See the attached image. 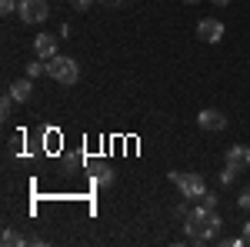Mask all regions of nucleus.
<instances>
[{
    "mask_svg": "<svg viewBox=\"0 0 250 247\" xmlns=\"http://www.w3.org/2000/svg\"><path fill=\"white\" fill-rule=\"evenodd\" d=\"M224 227L220 214L217 210H207V207H193L187 217H184V230L193 244H207V241H217V234Z\"/></svg>",
    "mask_w": 250,
    "mask_h": 247,
    "instance_id": "nucleus-1",
    "label": "nucleus"
},
{
    "mask_svg": "<svg viewBox=\"0 0 250 247\" xmlns=\"http://www.w3.org/2000/svg\"><path fill=\"white\" fill-rule=\"evenodd\" d=\"M170 177V184H177L180 187V197H187V201H204V194H207V184H204V177L193 171H170L167 174Z\"/></svg>",
    "mask_w": 250,
    "mask_h": 247,
    "instance_id": "nucleus-2",
    "label": "nucleus"
},
{
    "mask_svg": "<svg viewBox=\"0 0 250 247\" xmlns=\"http://www.w3.org/2000/svg\"><path fill=\"white\" fill-rule=\"evenodd\" d=\"M47 77H54L57 84L70 87V84H77V80H80V67H77V60H74V57L57 54V57L47 60Z\"/></svg>",
    "mask_w": 250,
    "mask_h": 247,
    "instance_id": "nucleus-3",
    "label": "nucleus"
},
{
    "mask_svg": "<svg viewBox=\"0 0 250 247\" xmlns=\"http://www.w3.org/2000/svg\"><path fill=\"white\" fill-rule=\"evenodd\" d=\"M17 14L23 23H43L50 17V7H47V0H20Z\"/></svg>",
    "mask_w": 250,
    "mask_h": 247,
    "instance_id": "nucleus-4",
    "label": "nucleus"
},
{
    "mask_svg": "<svg viewBox=\"0 0 250 247\" xmlns=\"http://www.w3.org/2000/svg\"><path fill=\"white\" fill-rule=\"evenodd\" d=\"M197 124H200L204 131H213V134L227 131V117L220 114V111H213V107H204V111L197 114Z\"/></svg>",
    "mask_w": 250,
    "mask_h": 247,
    "instance_id": "nucleus-5",
    "label": "nucleus"
},
{
    "mask_svg": "<svg viewBox=\"0 0 250 247\" xmlns=\"http://www.w3.org/2000/svg\"><path fill=\"white\" fill-rule=\"evenodd\" d=\"M197 37L207 40V44H217V40H224V23L217 17H204L197 23Z\"/></svg>",
    "mask_w": 250,
    "mask_h": 247,
    "instance_id": "nucleus-6",
    "label": "nucleus"
},
{
    "mask_svg": "<svg viewBox=\"0 0 250 247\" xmlns=\"http://www.w3.org/2000/svg\"><path fill=\"white\" fill-rule=\"evenodd\" d=\"M34 54H37L40 60L57 57V37H50V34H37V40H34Z\"/></svg>",
    "mask_w": 250,
    "mask_h": 247,
    "instance_id": "nucleus-7",
    "label": "nucleus"
},
{
    "mask_svg": "<svg viewBox=\"0 0 250 247\" xmlns=\"http://www.w3.org/2000/svg\"><path fill=\"white\" fill-rule=\"evenodd\" d=\"M227 164L237 167V171L250 167V147H247V144H233L230 151H227Z\"/></svg>",
    "mask_w": 250,
    "mask_h": 247,
    "instance_id": "nucleus-8",
    "label": "nucleus"
},
{
    "mask_svg": "<svg viewBox=\"0 0 250 247\" xmlns=\"http://www.w3.org/2000/svg\"><path fill=\"white\" fill-rule=\"evenodd\" d=\"M30 94H34V84H30V77H23V80H14V84H10V97H14L17 104L30 100Z\"/></svg>",
    "mask_w": 250,
    "mask_h": 247,
    "instance_id": "nucleus-9",
    "label": "nucleus"
},
{
    "mask_svg": "<svg viewBox=\"0 0 250 247\" xmlns=\"http://www.w3.org/2000/svg\"><path fill=\"white\" fill-rule=\"evenodd\" d=\"M40 74H47V60H30V64H27V77L34 80V77H40Z\"/></svg>",
    "mask_w": 250,
    "mask_h": 247,
    "instance_id": "nucleus-10",
    "label": "nucleus"
},
{
    "mask_svg": "<svg viewBox=\"0 0 250 247\" xmlns=\"http://www.w3.org/2000/svg\"><path fill=\"white\" fill-rule=\"evenodd\" d=\"M94 180L100 184V187H110V184H114V171H110V167H100Z\"/></svg>",
    "mask_w": 250,
    "mask_h": 247,
    "instance_id": "nucleus-11",
    "label": "nucleus"
},
{
    "mask_svg": "<svg viewBox=\"0 0 250 247\" xmlns=\"http://www.w3.org/2000/svg\"><path fill=\"white\" fill-rule=\"evenodd\" d=\"M10 107H14V97H10V90L0 97V117H10Z\"/></svg>",
    "mask_w": 250,
    "mask_h": 247,
    "instance_id": "nucleus-12",
    "label": "nucleus"
},
{
    "mask_svg": "<svg viewBox=\"0 0 250 247\" xmlns=\"http://www.w3.org/2000/svg\"><path fill=\"white\" fill-rule=\"evenodd\" d=\"M3 244L10 247V244H23V237H20L17 230H3Z\"/></svg>",
    "mask_w": 250,
    "mask_h": 247,
    "instance_id": "nucleus-13",
    "label": "nucleus"
},
{
    "mask_svg": "<svg viewBox=\"0 0 250 247\" xmlns=\"http://www.w3.org/2000/svg\"><path fill=\"white\" fill-rule=\"evenodd\" d=\"M237 207H240V210H250V187L240 190V197H237Z\"/></svg>",
    "mask_w": 250,
    "mask_h": 247,
    "instance_id": "nucleus-14",
    "label": "nucleus"
},
{
    "mask_svg": "<svg viewBox=\"0 0 250 247\" xmlns=\"http://www.w3.org/2000/svg\"><path fill=\"white\" fill-rule=\"evenodd\" d=\"M20 7V0H0V14H14Z\"/></svg>",
    "mask_w": 250,
    "mask_h": 247,
    "instance_id": "nucleus-15",
    "label": "nucleus"
},
{
    "mask_svg": "<svg viewBox=\"0 0 250 247\" xmlns=\"http://www.w3.org/2000/svg\"><path fill=\"white\" fill-rule=\"evenodd\" d=\"M233 177H237V167L227 164V171H220V184H233Z\"/></svg>",
    "mask_w": 250,
    "mask_h": 247,
    "instance_id": "nucleus-16",
    "label": "nucleus"
},
{
    "mask_svg": "<svg viewBox=\"0 0 250 247\" xmlns=\"http://www.w3.org/2000/svg\"><path fill=\"white\" fill-rule=\"evenodd\" d=\"M204 207H207V210H217V197H213L210 190H207V194H204Z\"/></svg>",
    "mask_w": 250,
    "mask_h": 247,
    "instance_id": "nucleus-17",
    "label": "nucleus"
},
{
    "mask_svg": "<svg viewBox=\"0 0 250 247\" xmlns=\"http://www.w3.org/2000/svg\"><path fill=\"white\" fill-rule=\"evenodd\" d=\"M97 0H74V10H90Z\"/></svg>",
    "mask_w": 250,
    "mask_h": 247,
    "instance_id": "nucleus-18",
    "label": "nucleus"
},
{
    "mask_svg": "<svg viewBox=\"0 0 250 247\" xmlns=\"http://www.w3.org/2000/svg\"><path fill=\"white\" fill-rule=\"evenodd\" d=\"M97 3H104V7H124V0H97Z\"/></svg>",
    "mask_w": 250,
    "mask_h": 247,
    "instance_id": "nucleus-19",
    "label": "nucleus"
},
{
    "mask_svg": "<svg viewBox=\"0 0 250 247\" xmlns=\"http://www.w3.org/2000/svg\"><path fill=\"white\" fill-rule=\"evenodd\" d=\"M244 244H250V221L244 224Z\"/></svg>",
    "mask_w": 250,
    "mask_h": 247,
    "instance_id": "nucleus-20",
    "label": "nucleus"
},
{
    "mask_svg": "<svg viewBox=\"0 0 250 247\" xmlns=\"http://www.w3.org/2000/svg\"><path fill=\"white\" fill-rule=\"evenodd\" d=\"M210 3H217V7H227V3H230V0H210Z\"/></svg>",
    "mask_w": 250,
    "mask_h": 247,
    "instance_id": "nucleus-21",
    "label": "nucleus"
},
{
    "mask_svg": "<svg viewBox=\"0 0 250 247\" xmlns=\"http://www.w3.org/2000/svg\"><path fill=\"white\" fill-rule=\"evenodd\" d=\"M184 3H200V0H184Z\"/></svg>",
    "mask_w": 250,
    "mask_h": 247,
    "instance_id": "nucleus-22",
    "label": "nucleus"
}]
</instances>
